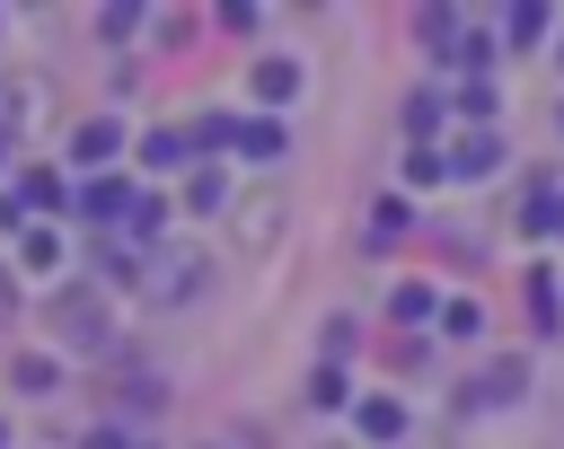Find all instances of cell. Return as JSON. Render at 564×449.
Returning a JSON list of instances; mask_svg holds the SVG:
<instances>
[{
    "mask_svg": "<svg viewBox=\"0 0 564 449\" xmlns=\"http://www.w3.org/2000/svg\"><path fill=\"white\" fill-rule=\"evenodd\" d=\"M132 282H141V299H150V308H176V299H194V291H203V255H194V247H159V255H150V273H132Z\"/></svg>",
    "mask_w": 564,
    "mask_h": 449,
    "instance_id": "cell-1",
    "label": "cell"
},
{
    "mask_svg": "<svg viewBox=\"0 0 564 449\" xmlns=\"http://www.w3.org/2000/svg\"><path fill=\"white\" fill-rule=\"evenodd\" d=\"M53 326H62V343L106 352V308H97V291H62V299H53Z\"/></svg>",
    "mask_w": 564,
    "mask_h": 449,
    "instance_id": "cell-2",
    "label": "cell"
},
{
    "mask_svg": "<svg viewBox=\"0 0 564 449\" xmlns=\"http://www.w3.org/2000/svg\"><path fill=\"white\" fill-rule=\"evenodd\" d=\"M273 229H282V194L238 202V247H247V255H256V247H273Z\"/></svg>",
    "mask_w": 564,
    "mask_h": 449,
    "instance_id": "cell-3",
    "label": "cell"
},
{
    "mask_svg": "<svg viewBox=\"0 0 564 449\" xmlns=\"http://www.w3.org/2000/svg\"><path fill=\"white\" fill-rule=\"evenodd\" d=\"M361 431H370V440H397V431H405V405H397V396H370V405H361Z\"/></svg>",
    "mask_w": 564,
    "mask_h": 449,
    "instance_id": "cell-4",
    "label": "cell"
},
{
    "mask_svg": "<svg viewBox=\"0 0 564 449\" xmlns=\"http://www.w3.org/2000/svg\"><path fill=\"white\" fill-rule=\"evenodd\" d=\"M520 379H529L520 361H494V370L476 379V405H494V396H520Z\"/></svg>",
    "mask_w": 564,
    "mask_h": 449,
    "instance_id": "cell-5",
    "label": "cell"
},
{
    "mask_svg": "<svg viewBox=\"0 0 564 449\" xmlns=\"http://www.w3.org/2000/svg\"><path fill=\"white\" fill-rule=\"evenodd\" d=\"M185 202H194V211H220V202H229V176H220V167H203V176L185 185Z\"/></svg>",
    "mask_w": 564,
    "mask_h": 449,
    "instance_id": "cell-6",
    "label": "cell"
},
{
    "mask_svg": "<svg viewBox=\"0 0 564 449\" xmlns=\"http://www.w3.org/2000/svg\"><path fill=\"white\" fill-rule=\"evenodd\" d=\"M256 88H264V97H300V62H264Z\"/></svg>",
    "mask_w": 564,
    "mask_h": 449,
    "instance_id": "cell-7",
    "label": "cell"
},
{
    "mask_svg": "<svg viewBox=\"0 0 564 449\" xmlns=\"http://www.w3.org/2000/svg\"><path fill=\"white\" fill-rule=\"evenodd\" d=\"M106 150H115V123H88V132H79V141H70V158H79V167H97V158H106Z\"/></svg>",
    "mask_w": 564,
    "mask_h": 449,
    "instance_id": "cell-8",
    "label": "cell"
},
{
    "mask_svg": "<svg viewBox=\"0 0 564 449\" xmlns=\"http://www.w3.org/2000/svg\"><path fill=\"white\" fill-rule=\"evenodd\" d=\"M44 106H53L44 79H18V88H9V114H44Z\"/></svg>",
    "mask_w": 564,
    "mask_h": 449,
    "instance_id": "cell-9",
    "label": "cell"
},
{
    "mask_svg": "<svg viewBox=\"0 0 564 449\" xmlns=\"http://www.w3.org/2000/svg\"><path fill=\"white\" fill-rule=\"evenodd\" d=\"M229 141H247V150H256V158H273V150H282V132H273V123H238V132H229Z\"/></svg>",
    "mask_w": 564,
    "mask_h": 449,
    "instance_id": "cell-10",
    "label": "cell"
},
{
    "mask_svg": "<svg viewBox=\"0 0 564 449\" xmlns=\"http://www.w3.org/2000/svg\"><path fill=\"white\" fill-rule=\"evenodd\" d=\"M494 158H502V141H467V150H458V176H485Z\"/></svg>",
    "mask_w": 564,
    "mask_h": 449,
    "instance_id": "cell-11",
    "label": "cell"
},
{
    "mask_svg": "<svg viewBox=\"0 0 564 449\" xmlns=\"http://www.w3.org/2000/svg\"><path fill=\"white\" fill-rule=\"evenodd\" d=\"M88 449H123V440H106V431H97V440H88Z\"/></svg>",
    "mask_w": 564,
    "mask_h": 449,
    "instance_id": "cell-12",
    "label": "cell"
},
{
    "mask_svg": "<svg viewBox=\"0 0 564 449\" xmlns=\"http://www.w3.org/2000/svg\"><path fill=\"white\" fill-rule=\"evenodd\" d=\"M0 449H9V431H0Z\"/></svg>",
    "mask_w": 564,
    "mask_h": 449,
    "instance_id": "cell-13",
    "label": "cell"
}]
</instances>
